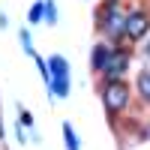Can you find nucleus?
I'll use <instances>...</instances> for the list:
<instances>
[{
	"label": "nucleus",
	"instance_id": "nucleus-7",
	"mask_svg": "<svg viewBox=\"0 0 150 150\" xmlns=\"http://www.w3.org/2000/svg\"><path fill=\"white\" fill-rule=\"evenodd\" d=\"M63 135H66V150H81L78 147V138H75V132H72V126H63Z\"/></svg>",
	"mask_w": 150,
	"mask_h": 150
},
{
	"label": "nucleus",
	"instance_id": "nucleus-3",
	"mask_svg": "<svg viewBox=\"0 0 150 150\" xmlns=\"http://www.w3.org/2000/svg\"><path fill=\"white\" fill-rule=\"evenodd\" d=\"M126 66H129V54H126V51H111L108 60H105V66H102V72L108 75L111 81H117L120 75L126 72Z\"/></svg>",
	"mask_w": 150,
	"mask_h": 150
},
{
	"label": "nucleus",
	"instance_id": "nucleus-8",
	"mask_svg": "<svg viewBox=\"0 0 150 150\" xmlns=\"http://www.w3.org/2000/svg\"><path fill=\"white\" fill-rule=\"evenodd\" d=\"M108 54H111V51H105V48H96V51H93V66H96V69H102V66H105V60H108Z\"/></svg>",
	"mask_w": 150,
	"mask_h": 150
},
{
	"label": "nucleus",
	"instance_id": "nucleus-5",
	"mask_svg": "<svg viewBox=\"0 0 150 150\" xmlns=\"http://www.w3.org/2000/svg\"><path fill=\"white\" fill-rule=\"evenodd\" d=\"M105 30L111 33V36H120V33H126V18L117 12V6L111 3L108 9H105Z\"/></svg>",
	"mask_w": 150,
	"mask_h": 150
},
{
	"label": "nucleus",
	"instance_id": "nucleus-2",
	"mask_svg": "<svg viewBox=\"0 0 150 150\" xmlns=\"http://www.w3.org/2000/svg\"><path fill=\"white\" fill-rule=\"evenodd\" d=\"M105 108L114 114V111H120V108H126V102H129V90H126V84L123 81H111L108 87H105Z\"/></svg>",
	"mask_w": 150,
	"mask_h": 150
},
{
	"label": "nucleus",
	"instance_id": "nucleus-6",
	"mask_svg": "<svg viewBox=\"0 0 150 150\" xmlns=\"http://www.w3.org/2000/svg\"><path fill=\"white\" fill-rule=\"evenodd\" d=\"M138 90H141V96H144L147 102H150V69L138 75Z\"/></svg>",
	"mask_w": 150,
	"mask_h": 150
},
{
	"label": "nucleus",
	"instance_id": "nucleus-11",
	"mask_svg": "<svg viewBox=\"0 0 150 150\" xmlns=\"http://www.w3.org/2000/svg\"><path fill=\"white\" fill-rule=\"evenodd\" d=\"M0 138H3V123H0Z\"/></svg>",
	"mask_w": 150,
	"mask_h": 150
},
{
	"label": "nucleus",
	"instance_id": "nucleus-9",
	"mask_svg": "<svg viewBox=\"0 0 150 150\" xmlns=\"http://www.w3.org/2000/svg\"><path fill=\"white\" fill-rule=\"evenodd\" d=\"M45 12H48V24H54V21H57V9H54L51 0H45Z\"/></svg>",
	"mask_w": 150,
	"mask_h": 150
},
{
	"label": "nucleus",
	"instance_id": "nucleus-1",
	"mask_svg": "<svg viewBox=\"0 0 150 150\" xmlns=\"http://www.w3.org/2000/svg\"><path fill=\"white\" fill-rule=\"evenodd\" d=\"M48 72H51V93L66 96L69 93V66L63 57H51L48 60Z\"/></svg>",
	"mask_w": 150,
	"mask_h": 150
},
{
	"label": "nucleus",
	"instance_id": "nucleus-10",
	"mask_svg": "<svg viewBox=\"0 0 150 150\" xmlns=\"http://www.w3.org/2000/svg\"><path fill=\"white\" fill-rule=\"evenodd\" d=\"M42 9H45V3H36V6H33V12H30V21H39Z\"/></svg>",
	"mask_w": 150,
	"mask_h": 150
},
{
	"label": "nucleus",
	"instance_id": "nucleus-4",
	"mask_svg": "<svg viewBox=\"0 0 150 150\" xmlns=\"http://www.w3.org/2000/svg\"><path fill=\"white\" fill-rule=\"evenodd\" d=\"M150 21L144 12H132V15H126V36H132V39H141V36L147 33Z\"/></svg>",
	"mask_w": 150,
	"mask_h": 150
},
{
	"label": "nucleus",
	"instance_id": "nucleus-12",
	"mask_svg": "<svg viewBox=\"0 0 150 150\" xmlns=\"http://www.w3.org/2000/svg\"><path fill=\"white\" fill-rule=\"evenodd\" d=\"M147 57H150V48H147Z\"/></svg>",
	"mask_w": 150,
	"mask_h": 150
}]
</instances>
